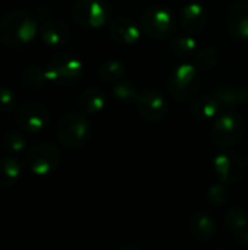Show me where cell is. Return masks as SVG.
I'll return each instance as SVG.
<instances>
[{"instance_id":"6da1fadb","label":"cell","mask_w":248,"mask_h":250,"mask_svg":"<svg viewBox=\"0 0 248 250\" xmlns=\"http://www.w3.org/2000/svg\"><path fill=\"white\" fill-rule=\"evenodd\" d=\"M37 32V19L26 9H13L0 19V41L9 48L25 47L35 38Z\"/></svg>"},{"instance_id":"7a4b0ae2","label":"cell","mask_w":248,"mask_h":250,"mask_svg":"<svg viewBox=\"0 0 248 250\" xmlns=\"http://www.w3.org/2000/svg\"><path fill=\"white\" fill-rule=\"evenodd\" d=\"M89 138L91 125L83 114L77 111H70L58 120L57 139L66 149H79L86 145Z\"/></svg>"},{"instance_id":"3957f363","label":"cell","mask_w":248,"mask_h":250,"mask_svg":"<svg viewBox=\"0 0 248 250\" xmlns=\"http://www.w3.org/2000/svg\"><path fill=\"white\" fill-rule=\"evenodd\" d=\"M45 72L50 83L70 86L80 79L83 73V64L75 54L61 51L50 59Z\"/></svg>"},{"instance_id":"277c9868","label":"cell","mask_w":248,"mask_h":250,"mask_svg":"<svg viewBox=\"0 0 248 250\" xmlns=\"http://www.w3.org/2000/svg\"><path fill=\"white\" fill-rule=\"evenodd\" d=\"M61 160V151L50 142H39L32 145L23 157L26 168L35 176H48L54 173L60 167Z\"/></svg>"},{"instance_id":"5b68a950","label":"cell","mask_w":248,"mask_h":250,"mask_svg":"<svg viewBox=\"0 0 248 250\" xmlns=\"http://www.w3.org/2000/svg\"><path fill=\"white\" fill-rule=\"evenodd\" d=\"M200 86V76L199 69L196 64L183 63L177 66L168 81L170 94L177 101H189L193 100Z\"/></svg>"},{"instance_id":"8992f818","label":"cell","mask_w":248,"mask_h":250,"mask_svg":"<svg viewBox=\"0 0 248 250\" xmlns=\"http://www.w3.org/2000/svg\"><path fill=\"white\" fill-rule=\"evenodd\" d=\"M110 18L105 0H76L72 6V19L85 29H99Z\"/></svg>"},{"instance_id":"52a82bcc","label":"cell","mask_w":248,"mask_h":250,"mask_svg":"<svg viewBox=\"0 0 248 250\" xmlns=\"http://www.w3.org/2000/svg\"><path fill=\"white\" fill-rule=\"evenodd\" d=\"M244 133V122L243 119L232 111L221 113L212 125L210 139L216 146L229 148L240 142Z\"/></svg>"},{"instance_id":"ba28073f","label":"cell","mask_w":248,"mask_h":250,"mask_svg":"<svg viewBox=\"0 0 248 250\" xmlns=\"http://www.w3.org/2000/svg\"><path fill=\"white\" fill-rule=\"evenodd\" d=\"M142 31L151 38L165 40L175 32V18L167 7L151 6L148 7L140 18Z\"/></svg>"},{"instance_id":"9c48e42d","label":"cell","mask_w":248,"mask_h":250,"mask_svg":"<svg viewBox=\"0 0 248 250\" xmlns=\"http://www.w3.org/2000/svg\"><path fill=\"white\" fill-rule=\"evenodd\" d=\"M15 120L22 132L38 135L47 127L50 122V111L47 105L41 103H25L16 108Z\"/></svg>"},{"instance_id":"30bf717a","label":"cell","mask_w":248,"mask_h":250,"mask_svg":"<svg viewBox=\"0 0 248 250\" xmlns=\"http://www.w3.org/2000/svg\"><path fill=\"white\" fill-rule=\"evenodd\" d=\"M213 170L222 183H237L244 176L246 160L237 152H221L213 160Z\"/></svg>"},{"instance_id":"8fae6325","label":"cell","mask_w":248,"mask_h":250,"mask_svg":"<svg viewBox=\"0 0 248 250\" xmlns=\"http://www.w3.org/2000/svg\"><path fill=\"white\" fill-rule=\"evenodd\" d=\"M136 108L139 114L148 122H159L167 114V101L161 92L152 88H145L139 92L136 101Z\"/></svg>"},{"instance_id":"7c38bea8","label":"cell","mask_w":248,"mask_h":250,"mask_svg":"<svg viewBox=\"0 0 248 250\" xmlns=\"http://www.w3.org/2000/svg\"><path fill=\"white\" fill-rule=\"evenodd\" d=\"M228 32L241 41H248V3L232 4L225 15Z\"/></svg>"},{"instance_id":"4fadbf2b","label":"cell","mask_w":248,"mask_h":250,"mask_svg":"<svg viewBox=\"0 0 248 250\" xmlns=\"http://www.w3.org/2000/svg\"><path fill=\"white\" fill-rule=\"evenodd\" d=\"M39 35L45 45L51 48H61L69 42L72 32L64 22L58 19H50L42 25Z\"/></svg>"},{"instance_id":"5bb4252c","label":"cell","mask_w":248,"mask_h":250,"mask_svg":"<svg viewBox=\"0 0 248 250\" xmlns=\"http://www.w3.org/2000/svg\"><path fill=\"white\" fill-rule=\"evenodd\" d=\"M189 230L191 237L199 243H209L216 234V226L212 217L206 212H194L189 221Z\"/></svg>"},{"instance_id":"9a60e30c","label":"cell","mask_w":248,"mask_h":250,"mask_svg":"<svg viewBox=\"0 0 248 250\" xmlns=\"http://www.w3.org/2000/svg\"><path fill=\"white\" fill-rule=\"evenodd\" d=\"M222 103L215 94H202L194 97L191 101V111L194 117L200 122L215 120L221 114Z\"/></svg>"},{"instance_id":"2e32d148","label":"cell","mask_w":248,"mask_h":250,"mask_svg":"<svg viewBox=\"0 0 248 250\" xmlns=\"http://www.w3.org/2000/svg\"><path fill=\"white\" fill-rule=\"evenodd\" d=\"M110 31H111V37L120 44L132 45L140 40V28L134 23L133 19L127 16L115 18L111 22Z\"/></svg>"},{"instance_id":"e0dca14e","label":"cell","mask_w":248,"mask_h":250,"mask_svg":"<svg viewBox=\"0 0 248 250\" xmlns=\"http://www.w3.org/2000/svg\"><path fill=\"white\" fill-rule=\"evenodd\" d=\"M208 22V13L203 9V6H200L199 3H190L187 4L180 16V23L181 28L189 32V34H196L199 31H202L205 28Z\"/></svg>"},{"instance_id":"ac0fdd59","label":"cell","mask_w":248,"mask_h":250,"mask_svg":"<svg viewBox=\"0 0 248 250\" xmlns=\"http://www.w3.org/2000/svg\"><path fill=\"white\" fill-rule=\"evenodd\" d=\"M23 166L22 163L13 157H1L0 158V189H9L15 186L22 177Z\"/></svg>"},{"instance_id":"d6986e66","label":"cell","mask_w":248,"mask_h":250,"mask_svg":"<svg viewBox=\"0 0 248 250\" xmlns=\"http://www.w3.org/2000/svg\"><path fill=\"white\" fill-rule=\"evenodd\" d=\"M77 105L85 113H91V114L101 113L107 105V95L102 89L89 86L80 92L77 98Z\"/></svg>"},{"instance_id":"ffe728a7","label":"cell","mask_w":248,"mask_h":250,"mask_svg":"<svg viewBox=\"0 0 248 250\" xmlns=\"http://www.w3.org/2000/svg\"><path fill=\"white\" fill-rule=\"evenodd\" d=\"M215 95L227 107L248 104V86H221L215 91Z\"/></svg>"},{"instance_id":"44dd1931","label":"cell","mask_w":248,"mask_h":250,"mask_svg":"<svg viewBox=\"0 0 248 250\" xmlns=\"http://www.w3.org/2000/svg\"><path fill=\"white\" fill-rule=\"evenodd\" d=\"M22 82L31 91H41L50 82L47 72L38 64H28L22 70Z\"/></svg>"},{"instance_id":"7402d4cb","label":"cell","mask_w":248,"mask_h":250,"mask_svg":"<svg viewBox=\"0 0 248 250\" xmlns=\"http://www.w3.org/2000/svg\"><path fill=\"white\" fill-rule=\"evenodd\" d=\"M224 224H225V230L234 237H237L248 227L247 212L241 208H232L227 212Z\"/></svg>"},{"instance_id":"603a6c76","label":"cell","mask_w":248,"mask_h":250,"mask_svg":"<svg viewBox=\"0 0 248 250\" xmlns=\"http://www.w3.org/2000/svg\"><path fill=\"white\" fill-rule=\"evenodd\" d=\"M98 73L102 81L115 83L126 76V66L120 60H107L99 66Z\"/></svg>"},{"instance_id":"cb8c5ba5","label":"cell","mask_w":248,"mask_h":250,"mask_svg":"<svg viewBox=\"0 0 248 250\" xmlns=\"http://www.w3.org/2000/svg\"><path fill=\"white\" fill-rule=\"evenodd\" d=\"M1 145L6 152L15 155L26 148V138L19 130H7L1 138Z\"/></svg>"},{"instance_id":"d4e9b609","label":"cell","mask_w":248,"mask_h":250,"mask_svg":"<svg viewBox=\"0 0 248 250\" xmlns=\"http://www.w3.org/2000/svg\"><path fill=\"white\" fill-rule=\"evenodd\" d=\"M140 91L132 82H115L113 86V95L121 103H134Z\"/></svg>"},{"instance_id":"484cf974","label":"cell","mask_w":248,"mask_h":250,"mask_svg":"<svg viewBox=\"0 0 248 250\" xmlns=\"http://www.w3.org/2000/svg\"><path fill=\"white\" fill-rule=\"evenodd\" d=\"M171 50L178 57H189L196 53L197 41L193 37H178L171 41Z\"/></svg>"},{"instance_id":"4316f807","label":"cell","mask_w":248,"mask_h":250,"mask_svg":"<svg viewBox=\"0 0 248 250\" xmlns=\"http://www.w3.org/2000/svg\"><path fill=\"white\" fill-rule=\"evenodd\" d=\"M218 62V51L212 47H205L196 51L194 64L199 70H209Z\"/></svg>"},{"instance_id":"83f0119b","label":"cell","mask_w":248,"mask_h":250,"mask_svg":"<svg viewBox=\"0 0 248 250\" xmlns=\"http://www.w3.org/2000/svg\"><path fill=\"white\" fill-rule=\"evenodd\" d=\"M228 199H229V192H228V188L225 186V183H218V185H213L212 188H209L208 201L212 205L221 207V205L227 204Z\"/></svg>"},{"instance_id":"f1b7e54d","label":"cell","mask_w":248,"mask_h":250,"mask_svg":"<svg viewBox=\"0 0 248 250\" xmlns=\"http://www.w3.org/2000/svg\"><path fill=\"white\" fill-rule=\"evenodd\" d=\"M16 110V95L7 86H0V113H12Z\"/></svg>"},{"instance_id":"f546056e","label":"cell","mask_w":248,"mask_h":250,"mask_svg":"<svg viewBox=\"0 0 248 250\" xmlns=\"http://www.w3.org/2000/svg\"><path fill=\"white\" fill-rule=\"evenodd\" d=\"M241 245H244V246H248V227L243 231V233H240L237 237H235Z\"/></svg>"},{"instance_id":"4dcf8cb0","label":"cell","mask_w":248,"mask_h":250,"mask_svg":"<svg viewBox=\"0 0 248 250\" xmlns=\"http://www.w3.org/2000/svg\"><path fill=\"white\" fill-rule=\"evenodd\" d=\"M244 160H246V166L248 167V152H247V155H246V158H244Z\"/></svg>"}]
</instances>
